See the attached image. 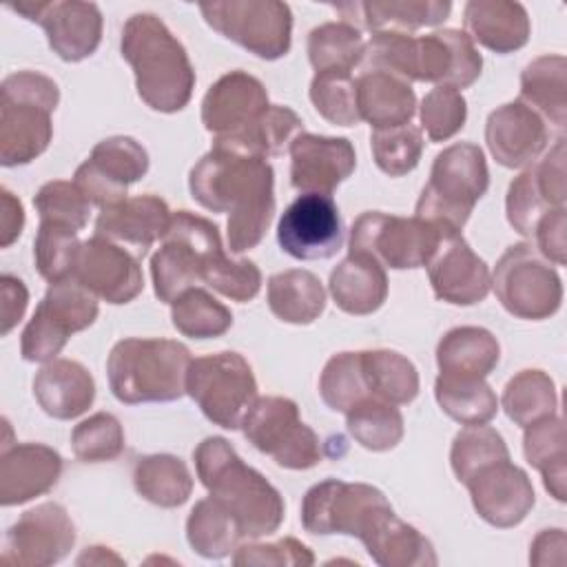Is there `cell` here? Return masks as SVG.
Segmentation results:
<instances>
[{
  "instance_id": "1",
  "label": "cell",
  "mask_w": 567,
  "mask_h": 567,
  "mask_svg": "<svg viewBox=\"0 0 567 567\" xmlns=\"http://www.w3.org/2000/svg\"><path fill=\"white\" fill-rule=\"evenodd\" d=\"M193 199L210 213H228L230 252L255 248L275 217V173L261 157L210 148L188 175Z\"/></svg>"
},
{
  "instance_id": "2",
  "label": "cell",
  "mask_w": 567,
  "mask_h": 567,
  "mask_svg": "<svg viewBox=\"0 0 567 567\" xmlns=\"http://www.w3.org/2000/svg\"><path fill=\"white\" fill-rule=\"evenodd\" d=\"M193 461L208 496L237 518L244 538L257 540L279 529L286 516L281 494L264 474L246 465L224 436H206L193 450Z\"/></svg>"
},
{
  "instance_id": "3",
  "label": "cell",
  "mask_w": 567,
  "mask_h": 567,
  "mask_svg": "<svg viewBox=\"0 0 567 567\" xmlns=\"http://www.w3.org/2000/svg\"><path fill=\"white\" fill-rule=\"evenodd\" d=\"M122 58L131 64L137 95L159 113L182 111L195 89L184 44L155 13H133L122 27Z\"/></svg>"
},
{
  "instance_id": "4",
  "label": "cell",
  "mask_w": 567,
  "mask_h": 567,
  "mask_svg": "<svg viewBox=\"0 0 567 567\" xmlns=\"http://www.w3.org/2000/svg\"><path fill=\"white\" fill-rule=\"evenodd\" d=\"M190 361V350L173 339H122L106 359L111 392L126 405L177 401L186 394Z\"/></svg>"
},
{
  "instance_id": "5",
  "label": "cell",
  "mask_w": 567,
  "mask_h": 567,
  "mask_svg": "<svg viewBox=\"0 0 567 567\" xmlns=\"http://www.w3.org/2000/svg\"><path fill=\"white\" fill-rule=\"evenodd\" d=\"M487 186L489 171L483 151L472 142H456L434 157L414 215L461 230Z\"/></svg>"
},
{
  "instance_id": "6",
  "label": "cell",
  "mask_w": 567,
  "mask_h": 567,
  "mask_svg": "<svg viewBox=\"0 0 567 567\" xmlns=\"http://www.w3.org/2000/svg\"><path fill=\"white\" fill-rule=\"evenodd\" d=\"M221 248L219 228L190 210H175L162 237V246L151 257L153 290L159 301L173 303L182 292L202 281L206 261Z\"/></svg>"
},
{
  "instance_id": "7",
  "label": "cell",
  "mask_w": 567,
  "mask_h": 567,
  "mask_svg": "<svg viewBox=\"0 0 567 567\" xmlns=\"http://www.w3.org/2000/svg\"><path fill=\"white\" fill-rule=\"evenodd\" d=\"M454 228L421 217L388 215L381 210L361 213L350 228V252L374 257L383 268L408 270L430 261L441 239Z\"/></svg>"
},
{
  "instance_id": "8",
  "label": "cell",
  "mask_w": 567,
  "mask_h": 567,
  "mask_svg": "<svg viewBox=\"0 0 567 567\" xmlns=\"http://www.w3.org/2000/svg\"><path fill=\"white\" fill-rule=\"evenodd\" d=\"M186 394L210 423L237 430L257 399V381L250 363L239 352L224 350L190 361Z\"/></svg>"
},
{
  "instance_id": "9",
  "label": "cell",
  "mask_w": 567,
  "mask_h": 567,
  "mask_svg": "<svg viewBox=\"0 0 567 567\" xmlns=\"http://www.w3.org/2000/svg\"><path fill=\"white\" fill-rule=\"evenodd\" d=\"M392 512L385 494L368 483L326 478L312 485L301 501V525L317 536L346 534L363 540Z\"/></svg>"
},
{
  "instance_id": "10",
  "label": "cell",
  "mask_w": 567,
  "mask_h": 567,
  "mask_svg": "<svg viewBox=\"0 0 567 567\" xmlns=\"http://www.w3.org/2000/svg\"><path fill=\"white\" fill-rule=\"evenodd\" d=\"M492 288L501 306L518 319H549L563 303L560 275L532 244H514L501 255Z\"/></svg>"
},
{
  "instance_id": "11",
  "label": "cell",
  "mask_w": 567,
  "mask_h": 567,
  "mask_svg": "<svg viewBox=\"0 0 567 567\" xmlns=\"http://www.w3.org/2000/svg\"><path fill=\"white\" fill-rule=\"evenodd\" d=\"M97 319V297L73 277L49 284L33 317L22 330L20 354L29 363L58 359L69 337Z\"/></svg>"
},
{
  "instance_id": "12",
  "label": "cell",
  "mask_w": 567,
  "mask_h": 567,
  "mask_svg": "<svg viewBox=\"0 0 567 567\" xmlns=\"http://www.w3.org/2000/svg\"><path fill=\"white\" fill-rule=\"evenodd\" d=\"M241 432L255 450L286 470H310L321 463V443L286 396H257L241 419Z\"/></svg>"
},
{
  "instance_id": "13",
  "label": "cell",
  "mask_w": 567,
  "mask_h": 567,
  "mask_svg": "<svg viewBox=\"0 0 567 567\" xmlns=\"http://www.w3.org/2000/svg\"><path fill=\"white\" fill-rule=\"evenodd\" d=\"M199 11L208 27L261 60H279L290 51L292 11L279 0H213Z\"/></svg>"
},
{
  "instance_id": "14",
  "label": "cell",
  "mask_w": 567,
  "mask_h": 567,
  "mask_svg": "<svg viewBox=\"0 0 567 567\" xmlns=\"http://www.w3.org/2000/svg\"><path fill=\"white\" fill-rule=\"evenodd\" d=\"M146 171V148L128 135H113L93 146L91 155L75 168L73 184L91 206L104 210L128 199V186L140 182Z\"/></svg>"
},
{
  "instance_id": "15",
  "label": "cell",
  "mask_w": 567,
  "mask_h": 567,
  "mask_svg": "<svg viewBox=\"0 0 567 567\" xmlns=\"http://www.w3.org/2000/svg\"><path fill=\"white\" fill-rule=\"evenodd\" d=\"M9 9L38 22L51 51L64 62H80L93 55L102 42V11L95 2L20 0Z\"/></svg>"
},
{
  "instance_id": "16",
  "label": "cell",
  "mask_w": 567,
  "mask_h": 567,
  "mask_svg": "<svg viewBox=\"0 0 567 567\" xmlns=\"http://www.w3.org/2000/svg\"><path fill=\"white\" fill-rule=\"evenodd\" d=\"M281 250L301 261L334 257L343 246V221L330 195L303 193L279 217Z\"/></svg>"
},
{
  "instance_id": "17",
  "label": "cell",
  "mask_w": 567,
  "mask_h": 567,
  "mask_svg": "<svg viewBox=\"0 0 567 567\" xmlns=\"http://www.w3.org/2000/svg\"><path fill=\"white\" fill-rule=\"evenodd\" d=\"M565 137H558L543 159L527 166L518 177L512 179L505 197V213L509 226L518 235L534 237L536 224L547 213L565 208Z\"/></svg>"
},
{
  "instance_id": "18",
  "label": "cell",
  "mask_w": 567,
  "mask_h": 567,
  "mask_svg": "<svg viewBox=\"0 0 567 567\" xmlns=\"http://www.w3.org/2000/svg\"><path fill=\"white\" fill-rule=\"evenodd\" d=\"M75 545V525L60 503L27 509L4 534L2 563L20 567H49L60 563Z\"/></svg>"
},
{
  "instance_id": "19",
  "label": "cell",
  "mask_w": 567,
  "mask_h": 567,
  "mask_svg": "<svg viewBox=\"0 0 567 567\" xmlns=\"http://www.w3.org/2000/svg\"><path fill=\"white\" fill-rule=\"evenodd\" d=\"M465 487L476 514L501 529L523 523L536 503L529 476L509 458L481 467L465 481Z\"/></svg>"
},
{
  "instance_id": "20",
  "label": "cell",
  "mask_w": 567,
  "mask_h": 567,
  "mask_svg": "<svg viewBox=\"0 0 567 567\" xmlns=\"http://www.w3.org/2000/svg\"><path fill=\"white\" fill-rule=\"evenodd\" d=\"M73 279L113 306L128 303L144 290L140 259L100 235L82 241Z\"/></svg>"
},
{
  "instance_id": "21",
  "label": "cell",
  "mask_w": 567,
  "mask_h": 567,
  "mask_svg": "<svg viewBox=\"0 0 567 567\" xmlns=\"http://www.w3.org/2000/svg\"><path fill=\"white\" fill-rule=\"evenodd\" d=\"M425 268L436 299L454 306L481 303L492 288L487 264L470 248L461 230H450L441 239Z\"/></svg>"
},
{
  "instance_id": "22",
  "label": "cell",
  "mask_w": 567,
  "mask_h": 567,
  "mask_svg": "<svg viewBox=\"0 0 567 567\" xmlns=\"http://www.w3.org/2000/svg\"><path fill=\"white\" fill-rule=\"evenodd\" d=\"M288 153L290 184L301 193L332 195L357 166V153L348 137H328L303 131L292 140Z\"/></svg>"
},
{
  "instance_id": "23",
  "label": "cell",
  "mask_w": 567,
  "mask_h": 567,
  "mask_svg": "<svg viewBox=\"0 0 567 567\" xmlns=\"http://www.w3.org/2000/svg\"><path fill=\"white\" fill-rule=\"evenodd\" d=\"M481 69L483 58L465 31L439 29L416 35V82L463 91L478 80Z\"/></svg>"
},
{
  "instance_id": "24",
  "label": "cell",
  "mask_w": 567,
  "mask_h": 567,
  "mask_svg": "<svg viewBox=\"0 0 567 567\" xmlns=\"http://www.w3.org/2000/svg\"><path fill=\"white\" fill-rule=\"evenodd\" d=\"M485 142L492 157L505 168L532 164L549 142V126L520 100L494 109L485 122Z\"/></svg>"
},
{
  "instance_id": "25",
  "label": "cell",
  "mask_w": 567,
  "mask_h": 567,
  "mask_svg": "<svg viewBox=\"0 0 567 567\" xmlns=\"http://www.w3.org/2000/svg\"><path fill=\"white\" fill-rule=\"evenodd\" d=\"M268 91L255 75L230 71L210 84L202 100V124L215 137L230 135L252 124L266 109Z\"/></svg>"
},
{
  "instance_id": "26",
  "label": "cell",
  "mask_w": 567,
  "mask_h": 567,
  "mask_svg": "<svg viewBox=\"0 0 567 567\" xmlns=\"http://www.w3.org/2000/svg\"><path fill=\"white\" fill-rule=\"evenodd\" d=\"M55 106L0 93V164L22 166L40 157L53 137Z\"/></svg>"
},
{
  "instance_id": "27",
  "label": "cell",
  "mask_w": 567,
  "mask_h": 567,
  "mask_svg": "<svg viewBox=\"0 0 567 567\" xmlns=\"http://www.w3.org/2000/svg\"><path fill=\"white\" fill-rule=\"evenodd\" d=\"M168 204L157 195L128 197L111 208L100 210L95 219V235L131 248L140 259L148 248L164 237L171 221Z\"/></svg>"
},
{
  "instance_id": "28",
  "label": "cell",
  "mask_w": 567,
  "mask_h": 567,
  "mask_svg": "<svg viewBox=\"0 0 567 567\" xmlns=\"http://www.w3.org/2000/svg\"><path fill=\"white\" fill-rule=\"evenodd\" d=\"M62 456L44 443H16L0 454V505H22L55 487Z\"/></svg>"
},
{
  "instance_id": "29",
  "label": "cell",
  "mask_w": 567,
  "mask_h": 567,
  "mask_svg": "<svg viewBox=\"0 0 567 567\" xmlns=\"http://www.w3.org/2000/svg\"><path fill=\"white\" fill-rule=\"evenodd\" d=\"M332 9L341 16V22L354 29L368 31H414L421 27L443 24L452 11L447 0H350L334 2Z\"/></svg>"
},
{
  "instance_id": "30",
  "label": "cell",
  "mask_w": 567,
  "mask_h": 567,
  "mask_svg": "<svg viewBox=\"0 0 567 567\" xmlns=\"http://www.w3.org/2000/svg\"><path fill=\"white\" fill-rule=\"evenodd\" d=\"M33 396L44 414L71 421L91 408L95 399V381L80 361L53 359L35 374Z\"/></svg>"
},
{
  "instance_id": "31",
  "label": "cell",
  "mask_w": 567,
  "mask_h": 567,
  "mask_svg": "<svg viewBox=\"0 0 567 567\" xmlns=\"http://www.w3.org/2000/svg\"><path fill=\"white\" fill-rule=\"evenodd\" d=\"M463 22L472 42L501 55L523 49L532 31L525 7L509 0H470Z\"/></svg>"
},
{
  "instance_id": "32",
  "label": "cell",
  "mask_w": 567,
  "mask_h": 567,
  "mask_svg": "<svg viewBox=\"0 0 567 567\" xmlns=\"http://www.w3.org/2000/svg\"><path fill=\"white\" fill-rule=\"evenodd\" d=\"M328 290L337 308L346 315H372L388 297V275L374 257L350 252L330 272Z\"/></svg>"
},
{
  "instance_id": "33",
  "label": "cell",
  "mask_w": 567,
  "mask_h": 567,
  "mask_svg": "<svg viewBox=\"0 0 567 567\" xmlns=\"http://www.w3.org/2000/svg\"><path fill=\"white\" fill-rule=\"evenodd\" d=\"M299 133H303L301 117L290 106L270 104L252 124L237 133L215 137L213 148L268 159L286 153Z\"/></svg>"
},
{
  "instance_id": "34",
  "label": "cell",
  "mask_w": 567,
  "mask_h": 567,
  "mask_svg": "<svg viewBox=\"0 0 567 567\" xmlns=\"http://www.w3.org/2000/svg\"><path fill=\"white\" fill-rule=\"evenodd\" d=\"M357 106L372 128L410 124L416 113V95L408 82L385 71H363L357 78Z\"/></svg>"
},
{
  "instance_id": "35",
  "label": "cell",
  "mask_w": 567,
  "mask_h": 567,
  "mask_svg": "<svg viewBox=\"0 0 567 567\" xmlns=\"http://www.w3.org/2000/svg\"><path fill=\"white\" fill-rule=\"evenodd\" d=\"M520 102L536 111L560 135L567 124V60L540 55L520 73Z\"/></svg>"
},
{
  "instance_id": "36",
  "label": "cell",
  "mask_w": 567,
  "mask_h": 567,
  "mask_svg": "<svg viewBox=\"0 0 567 567\" xmlns=\"http://www.w3.org/2000/svg\"><path fill=\"white\" fill-rule=\"evenodd\" d=\"M361 543L381 567H432L439 563L432 543L416 527L401 520L394 509Z\"/></svg>"
},
{
  "instance_id": "37",
  "label": "cell",
  "mask_w": 567,
  "mask_h": 567,
  "mask_svg": "<svg viewBox=\"0 0 567 567\" xmlns=\"http://www.w3.org/2000/svg\"><path fill=\"white\" fill-rule=\"evenodd\" d=\"M501 359L496 337L478 326H458L447 330L436 346V365L441 374L487 377Z\"/></svg>"
},
{
  "instance_id": "38",
  "label": "cell",
  "mask_w": 567,
  "mask_h": 567,
  "mask_svg": "<svg viewBox=\"0 0 567 567\" xmlns=\"http://www.w3.org/2000/svg\"><path fill=\"white\" fill-rule=\"evenodd\" d=\"M523 452L532 467L543 476L545 489L558 501L567 498V450H565V425L558 414L543 416L525 425Z\"/></svg>"
},
{
  "instance_id": "39",
  "label": "cell",
  "mask_w": 567,
  "mask_h": 567,
  "mask_svg": "<svg viewBox=\"0 0 567 567\" xmlns=\"http://www.w3.org/2000/svg\"><path fill=\"white\" fill-rule=\"evenodd\" d=\"M268 308L284 323L308 326L326 308L323 284L315 272L301 268L277 272L268 279Z\"/></svg>"
},
{
  "instance_id": "40",
  "label": "cell",
  "mask_w": 567,
  "mask_h": 567,
  "mask_svg": "<svg viewBox=\"0 0 567 567\" xmlns=\"http://www.w3.org/2000/svg\"><path fill=\"white\" fill-rule=\"evenodd\" d=\"M135 492L157 507H179L193 492V476L186 463L173 454H146L133 465Z\"/></svg>"
},
{
  "instance_id": "41",
  "label": "cell",
  "mask_w": 567,
  "mask_h": 567,
  "mask_svg": "<svg viewBox=\"0 0 567 567\" xmlns=\"http://www.w3.org/2000/svg\"><path fill=\"white\" fill-rule=\"evenodd\" d=\"M359 357L370 399L392 405H405L416 399L419 372L408 357L394 350H363Z\"/></svg>"
},
{
  "instance_id": "42",
  "label": "cell",
  "mask_w": 567,
  "mask_h": 567,
  "mask_svg": "<svg viewBox=\"0 0 567 567\" xmlns=\"http://www.w3.org/2000/svg\"><path fill=\"white\" fill-rule=\"evenodd\" d=\"M186 538L202 558L219 560L235 551L244 538L237 518L213 496L202 498L188 514Z\"/></svg>"
},
{
  "instance_id": "43",
  "label": "cell",
  "mask_w": 567,
  "mask_h": 567,
  "mask_svg": "<svg viewBox=\"0 0 567 567\" xmlns=\"http://www.w3.org/2000/svg\"><path fill=\"white\" fill-rule=\"evenodd\" d=\"M434 396L441 410L461 425L489 423L498 412V399L483 377L439 374Z\"/></svg>"
},
{
  "instance_id": "44",
  "label": "cell",
  "mask_w": 567,
  "mask_h": 567,
  "mask_svg": "<svg viewBox=\"0 0 567 567\" xmlns=\"http://www.w3.org/2000/svg\"><path fill=\"white\" fill-rule=\"evenodd\" d=\"M501 405L509 421L525 427L543 416L556 414L558 394L549 374L543 370H520L514 374L501 396Z\"/></svg>"
},
{
  "instance_id": "45",
  "label": "cell",
  "mask_w": 567,
  "mask_h": 567,
  "mask_svg": "<svg viewBox=\"0 0 567 567\" xmlns=\"http://www.w3.org/2000/svg\"><path fill=\"white\" fill-rule=\"evenodd\" d=\"M350 436L370 452H388L403 439V416L396 405L379 399H363L346 412Z\"/></svg>"
},
{
  "instance_id": "46",
  "label": "cell",
  "mask_w": 567,
  "mask_h": 567,
  "mask_svg": "<svg viewBox=\"0 0 567 567\" xmlns=\"http://www.w3.org/2000/svg\"><path fill=\"white\" fill-rule=\"evenodd\" d=\"M365 42L359 29L346 22H323L308 35V60L317 73L346 71L361 64Z\"/></svg>"
},
{
  "instance_id": "47",
  "label": "cell",
  "mask_w": 567,
  "mask_h": 567,
  "mask_svg": "<svg viewBox=\"0 0 567 567\" xmlns=\"http://www.w3.org/2000/svg\"><path fill=\"white\" fill-rule=\"evenodd\" d=\"M173 328L190 339H215L230 330L233 312L204 288H188L171 303Z\"/></svg>"
},
{
  "instance_id": "48",
  "label": "cell",
  "mask_w": 567,
  "mask_h": 567,
  "mask_svg": "<svg viewBox=\"0 0 567 567\" xmlns=\"http://www.w3.org/2000/svg\"><path fill=\"white\" fill-rule=\"evenodd\" d=\"M80 246L82 241L78 239V230L62 224L40 221L33 239V261L40 277L49 284L73 277Z\"/></svg>"
},
{
  "instance_id": "49",
  "label": "cell",
  "mask_w": 567,
  "mask_h": 567,
  "mask_svg": "<svg viewBox=\"0 0 567 567\" xmlns=\"http://www.w3.org/2000/svg\"><path fill=\"white\" fill-rule=\"evenodd\" d=\"M509 458V450L505 445V439L489 425H465L452 441L450 450V465L458 483L465 485V481L478 472L481 467Z\"/></svg>"
},
{
  "instance_id": "50",
  "label": "cell",
  "mask_w": 567,
  "mask_h": 567,
  "mask_svg": "<svg viewBox=\"0 0 567 567\" xmlns=\"http://www.w3.org/2000/svg\"><path fill=\"white\" fill-rule=\"evenodd\" d=\"M310 102L317 113L334 126H357V80L346 71H321L310 82Z\"/></svg>"
},
{
  "instance_id": "51",
  "label": "cell",
  "mask_w": 567,
  "mask_h": 567,
  "mask_svg": "<svg viewBox=\"0 0 567 567\" xmlns=\"http://www.w3.org/2000/svg\"><path fill=\"white\" fill-rule=\"evenodd\" d=\"M370 148L381 173L401 177L419 166L423 155V133L414 124L374 128L370 135Z\"/></svg>"
},
{
  "instance_id": "52",
  "label": "cell",
  "mask_w": 567,
  "mask_h": 567,
  "mask_svg": "<svg viewBox=\"0 0 567 567\" xmlns=\"http://www.w3.org/2000/svg\"><path fill=\"white\" fill-rule=\"evenodd\" d=\"M319 394L330 410L343 414L359 401L370 399L359 352H339L326 361L319 377Z\"/></svg>"
},
{
  "instance_id": "53",
  "label": "cell",
  "mask_w": 567,
  "mask_h": 567,
  "mask_svg": "<svg viewBox=\"0 0 567 567\" xmlns=\"http://www.w3.org/2000/svg\"><path fill=\"white\" fill-rule=\"evenodd\" d=\"M71 447L82 463L113 461L124 452L122 423L109 412H97L73 427Z\"/></svg>"
},
{
  "instance_id": "54",
  "label": "cell",
  "mask_w": 567,
  "mask_h": 567,
  "mask_svg": "<svg viewBox=\"0 0 567 567\" xmlns=\"http://www.w3.org/2000/svg\"><path fill=\"white\" fill-rule=\"evenodd\" d=\"M33 206L40 221L62 224L73 230H82L91 215V202L73 182L64 179H51L42 184L33 197Z\"/></svg>"
},
{
  "instance_id": "55",
  "label": "cell",
  "mask_w": 567,
  "mask_h": 567,
  "mask_svg": "<svg viewBox=\"0 0 567 567\" xmlns=\"http://www.w3.org/2000/svg\"><path fill=\"white\" fill-rule=\"evenodd\" d=\"M202 281L219 295L246 303L255 299L261 288V270L250 259H230L219 250L206 261Z\"/></svg>"
},
{
  "instance_id": "56",
  "label": "cell",
  "mask_w": 567,
  "mask_h": 567,
  "mask_svg": "<svg viewBox=\"0 0 567 567\" xmlns=\"http://www.w3.org/2000/svg\"><path fill=\"white\" fill-rule=\"evenodd\" d=\"M419 117L430 142H445L465 126L467 102L463 93L452 86H434L421 100Z\"/></svg>"
},
{
  "instance_id": "57",
  "label": "cell",
  "mask_w": 567,
  "mask_h": 567,
  "mask_svg": "<svg viewBox=\"0 0 567 567\" xmlns=\"http://www.w3.org/2000/svg\"><path fill=\"white\" fill-rule=\"evenodd\" d=\"M315 563V554L301 540L286 536L275 543H244L235 549L233 565H259V567H308Z\"/></svg>"
},
{
  "instance_id": "58",
  "label": "cell",
  "mask_w": 567,
  "mask_h": 567,
  "mask_svg": "<svg viewBox=\"0 0 567 567\" xmlns=\"http://www.w3.org/2000/svg\"><path fill=\"white\" fill-rule=\"evenodd\" d=\"M536 250L554 266L567 264V210L556 208L547 213L534 230Z\"/></svg>"
},
{
  "instance_id": "59",
  "label": "cell",
  "mask_w": 567,
  "mask_h": 567,
  "mask_svg": "<svg viewBox=\"0 0 567 567\" xmlns=\"http://www.w3.org/2000/svg\"><path fill=\"white\" fill-rule=\"evenodd\" d=\"M29 303V290L24 286L22 279L13 277V275H2L0 277V321L2 334H9L16 323L24 317Z\"/></svg>"
},
{
  "instance_id": "60",
  "label": "cell",
  "mask_w": 567,
  "mask_h": 567,
  "mask_svg": "<svg viewBox=\"0 0 567 567\" xmlns=\"http://www.w3.org/2000/svg\"><path fill=\"white\" fill-rule=\"evenodd\" d=\"M565 549H567V538L563 529H543L529 547V563L565 565Z\"/></svg>"
},
{
  "instance_id": "61",
  "label": "cell",
  "mask_w": 567,
  "mask_h": 567,
  "mask_svg": "<svg viewBox=\"0 0 567 567\" xmlns=\"http://www.w3.org/2000/svg\"><path fill=\"white\" fill-rule=\"evenodd\" d=\"M24 228L22 202L9 190H0V246L9 248Z\"/></svg>"
},
{
  "instance_id": "62",
  "label": "cell",
  "mask_w": 567,
  "mask_h": 567,
  "mask_svg": "<svg viewBox=\"0 0 567 567\" xmlns=\"http://www.w3.org/2000/svg\"><path fill=\"white\" fill-rule=\"evenodd\" d=\"M78 565H104V563H115V565H122L124 560L113 554L109 547H102V545H95V547H86V551L75 560Z\"/></svg>"
}]
</instances>
